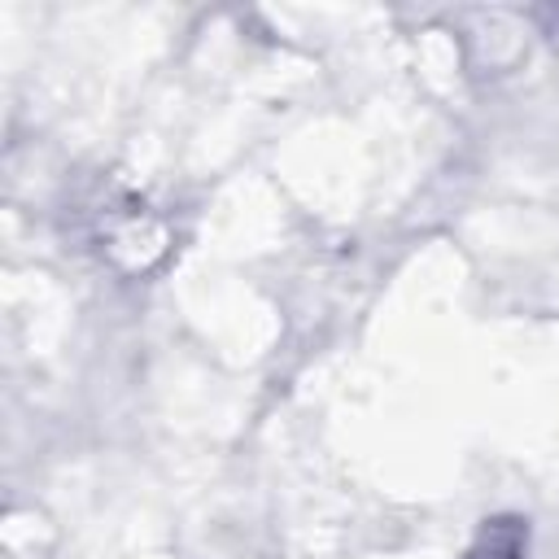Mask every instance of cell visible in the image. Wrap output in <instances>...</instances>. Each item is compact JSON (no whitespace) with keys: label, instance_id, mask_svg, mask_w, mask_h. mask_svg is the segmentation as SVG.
Wrapping results in <instances>:
<instances>
[{"label":"cell","instance_id":"obj_1","mask_svg":"<svg viewBox=\"0 0 559 559\" xmlns=\"http://www.w3.org/2000/svg\"><path fill=\"white\" fill-rule=\"evenodd\" d=\"M524 555V528L520 520H493L480 542L467 550V559H520Z\"/></svg>","mask_w":559,"mask_h":559}]
</instances>
